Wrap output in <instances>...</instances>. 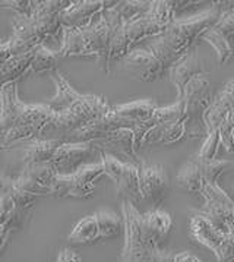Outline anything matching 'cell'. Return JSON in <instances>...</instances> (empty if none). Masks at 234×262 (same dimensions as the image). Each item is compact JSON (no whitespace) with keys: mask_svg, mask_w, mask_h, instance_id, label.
<instances>
[{"mask_svg":"<svg viewBox=\"0 0 234 262\" xmlns=\"http://www.w3.org/2000/svg\"><path fill=\"white\" fill-rule=\"evenodd\" d=\"M176 6L174 2H152L151 9L136 21L123 25V31L128 40L130 52L145 40H152L161 35L176 21Z\"/></svg>","mask_w":234,"mask_h":262,"instance_id":"6","label":"cell"},{"mask_svg":"<svg viewBox=\"0 0 234 262\" xmlns=\"http://www.w3.org/2000/svg\"><path fill=\"white\" fill-rule=\"evenodd\" d=\"M116 69L138 82H152L160 79L164 72H167L155 54L149 52L147 47L135 49L129 53L123 60L119 62Z\"/></svg>","mask_w":234,"mask_h":262,"instance_id":"11","label":"cell"},{"mask_svg":"<svg viewBox=\"0 0 234 262\" xmlns=\"http://www.w3.org/2000/svg\"><path fill=\"white\" fill-rule=\"evenodd\" d=\"M71 3L69 0L37 2L31 15H13V34L8 40L12 56L31 52L40 46H45L47 40L57 38L59 32L63 31L62 13Z\"/></svg>","mask_w":234,"mask_h":262,"instance_id":"1","label":"cell"},{"mask_svg":"<svg viewBox=\"0 0 234 262\" xmlns=\"http://www.w3.org/2000/svg\"><path fill=\"white\" fill-rule=\"evenodd\" d=\"M181 101H184V104H186V122L188 123L193 119H199V117L203 122V116L208 112V108L211 107L214 101L211 82L205 76H199V78L191 81L184 90Z\"/></svg>","mask_w":234,"mask_h":262,"instance_id":"13","label":"cell"},{"mask_svg":"<svg viewBox=\"0 0 234 262\" xmlns=\"http://www.w3.org/2000/svg\"><path fill=\"white\" fill-rule=\"evenodd\" d=\"M195 157H196V154H195ZM198 161L201 163V167H202L206 183H217V180L223 173L234 167V163L227 161V160H215V161H209V163H203L198 158Z\"/></svg>","mask_w":234,"mask_h":262,"instance_id":"31","label":"cell"},{"mask_svg":"<svg viewBox=\"0 0 234 262\" xmlns=\"http://www.w3.org/2000/svg\"><path fill=\"white\" fill-rule=\"evenodd\" d=\"M221 147V139H220V132L214 130L206 134V139L203 142L201 151L196 154V157L199 158L203 163H209V161H215L218 160V149Z\"/></svg>","mask_w":234,"mask_h":262,"instance_id":"32","label":"cell"},{"mask_svg":"<svg viewBox=\"0 0 234 262\" xmlns=\"http://www.w3.org/2000/svg\"><path fill=\"white\" fill-rule=\"evenodd\" d=\"M122 212L125 221V245L122 252V259L123 262H147L152 252L157 249L149 248L145 243L141 226L142 214L130 201L123 202Z\"/></svg>","mask_w":234,"mask_h":262,"instance_id":"8","label":"cell"},{"mask_svg":"<svg viewBox=\"0 0 234 262\" xmlns=\"http://www.w3.org/2000/svg\"><path fill=\"white\" fill-rule=\"evenodd\" d=\"M126 25L122 13L114 6L107 8L98 18L85 28H63V46L59 50L62 57H96L104 62L108 53L111 34L117 27Z\"/></svg>","mask_w":234,"mask_h":262,"instance_id":"3","label":"cell"},{"mask_svg":"<svg viewBox=\"0 0 234 262\" xmlns=\"http://www.w3.org/2000/svg\"><path fill=\"white\" fill-rule=\"evenodd\" d=\"M108 2L103 0H84V2H72L67 9L62 13L63 28L67 30H79L85 28L94 22V16L101 15L106 11Z\"/></svg>","mask_w":234,"mask_h":262,"instance_id":"15","label":"cell"},{"mask_svg":"<svg viewBox=\"0 0 234 262\" xmlns=\"http://www.w3.org/2000/svg\"><path fill=\"white\" fill-rule=\"evenodd\" d=\"M215 258L218 262H234V233H228L225 236L221 251Z\"/></svg>","mask_w":234,"mask_h":262,"instance_id":"36","label":"cell"},{"mask_svg":"<svg viewBox=\"0 0 234 262\" xmlns=\"http://www.w3.org/2000/svg\"><path fill=\"white\" fill-rule=\"evenodd\" d=\"M169 176L158 164H142L141 167V196L152 205H160L169 192Z\"/></svg>","mask_w":234,"mask_h":262,"instance_id":"14","label":"cell"},{"mask_svg":"<svg viewBox=\"0 0 234 262\" xmlns=\"http://www.w3.org/2000/svg\"><path fill=\"white\" fill-rule=\"evenodd\" d=\"M220 132V139H221V145H223L228 152H234V129L231 125L228 123V120L225 119L223 122V125L220 126L218 129Z\"/></svg>","mask_w":234,"mask_h":262,"instance_id":"35","label":"cell"},{"mask_svg":"<svg viewBox=\"0 0 234 262\" xmlns=\"http://www.w3.org/2000/svg\"><path fill=\"white\" fill-rule=\"evenodd\" d=\"M59 139H35L24 152V164H47L52 163L54 154L62 147Z\"/></svg>","mask_w":234,"mask_h":262,"instance_id":"24","label":"cell"},{"mask_svg":"<svg viewBox=\"0 0 234 262\" xmlns=\"http://www.w3.org/2000/svg\"><path fill=\"white\" fill-rule=\"evenodd\" d=\"M169 74H170L171 84L174 85V88L177 91V101H179L183 98L188 84L199 76H203L206 74V71H205V64L201 60V57L193 49L171 68Z\"/></svg>","mask_w":234,"mask_h":262,"instance_id":"16","label":"cell"},{"mask_svg":"<svg viewBox=\"0 0 234 262\" xmlns=\"http://www.w3.org/2000/svg\"><path fill=\"white\" fill-rule=\"evenodd\" d=\"M104 174L106 173L101 161L96 164H86L74 174H59L52 186V196L79 200L91 198L96 193L97 182Z\"/></svg>","mask_w":234,"mask_h":262,"instance_id":"7","label":"cell"},{"mask_svg":"<svg viewBox=\"0 0 234 262\" xmlns=\"http://www.w3.org/2000/svg\"><path fill=\"white\" fill-rule=\"evenodd\" d=\"M220 16L221 9L215 5L209 11L195 15L189 19H176L161 35L152 38L147 49L155 54L166 71H170L176 63L193 50V46L201 40L205 32L215 27Z\"/></svg>","mask_w":234,"mask_h":262,"instance_id":"2","label":"cell"},{"mask_svg":"<svg viewBox=\"0 0 234 262\" xmlns=\"http://www.w3.org/2000/svg\"><path fill=\"white\" fill-rule=\"evenodd\" d=\"M2 113L0 123L2 132H6L13 127L24 126H41L45 129L54 117V112L49 104H25L18 97V84L2 85Z\"/></svg>","mask_w":234,"mask_h":262,"instance_id":"5","label":"cell"},{"mask_svg":"<svg viewBox=\"0 0 234 262\" xmlns=\"http://www.w3.org/2000/svg\"><path fill=\"white\" fill-rule=\"evenodd\" d=\"M174 259H176V255L162 251V249H157L152 252V255L149 256L147 262H174Z\"/></svg>","mask_w":234,"mask_h":262,"instance_id":"37","label":"cell"},{"mask_svg":"<svg viewBox=\"0 0 234 262\" xmlns=\"http://www.w3.org/2000/svg\"><path fill=\"white\" fill-rule=\"evenodd\" d=\"M189 233L193 241L209 249L215 256L221 251V246L227 236L225 233L218 230L202 212H192Z\"/></svg>","mask_w":234,"mask_h":262,"instance_id":"18","label":"cell"},{"mask_svg":"<svg viewBox=\"0 0 234 262\" xmlns=\"http://www.w3.org/2000/svg\"><path fill=\"white\" fill-rule=\"evenodd\" d=\"M177 185L192 195L202 193L203 186L206 185V180L203 176L201 163L195 156L189 160V163H186L181 167L180 173L177 174Z\"/></svg>","mask_w":234,"mask_h":262,"instance_id":"23","label":"cell"},{"mask_svg":"<svg viewBox=\"0 0 234 262\" xmlns=\"http://www.w3.org/2000/svg\"><path fill=\"white\" fill-rule=\"evenodd\" d=\"M174 262H201L195 255L192 253H188V252H181V253H177L176 255V259Z\"/></svg>","mask_w":234,"mask_h":262,"instance_id":"39","label":"cell"},{"mask_svg":"<svg viewBox=\"0 0 234 262\" xmlns=\"http://www.w3.org/2000/svg\"><path fill=\"white\" fill-rule=\"evenodd\" d=\"M188 123L186 122H170L154 126L142 141V147L148 145H174L181 142L188 137Z\"/></svg>","mask_w":234,"mask_h":262,"instance_id":"21","label":"cell"},{"mask_svg":"<svg viewBox=\"0 0 234 262\" xmlns=\"http://www.w3.org/2000/svg\"><path fill=\"white\" fill-rule=\"evenodd\" d=\"M101 164L106 176L116 183L117 193L125 196L126 201L139 202L141 196V168L132 163L120 161L110 154H101Z\"/></svg>","mask_w":234,"mask_h":262,"instance_id":"9","label":"cell"},{"mask_svg":"<svg viewBox=\"0 0 234 262\" xmlns=\"http://www.w3.org/2000/svg\"><path fill=\"white\" fill-rule=\"evenodd\" d=\"M37 2L32 0H12V2H2V9H11L15 12V15H31L35 9Z\"/></svg>","mask_w":234,"mask_h":262,"instance_id":"33","label":"cell"},{"mask_svg":"<svg viewBox=\"0 0 234 262\" xmlns=\"http://www.w3.org/2000/svg\"><path fill=\"white\" fill-rule=\"evenodd\" d=\"M67 239L72 245H76V246H91L101 241L96 214L86 215L82 220L78 221Z\"/></svg>","mask_w":234,"mask_h":262,"instance_id":"25","label":"cell"},{"mask_svg":"<svg viewBox=\"0 0 234 262\" xmlns=\"http://www.w3.org/2000/svg\"><path fill=\"white\" fill-rule=\"evenodd\" d=\"M111 110L103 97L81 95L74 104L60 113H54L53 120L45 126L40 139H59L66 142L69 138L94 123Z\"/></svg>","mask_w":234,"mask_h":262,"instance_id":"4","label":"cell"},{"mask_svg":"<svg viewBox=\"0 0 234 262\" xmlns=\"http://www.w3.org/2000/svg\"><path fill=\"white\" fill-rule=\"evenodd\" d=\"M231 112H234V79L225 85L223 93L214 98L213 104L203 116V126L206 134L218 130Z\"/></svg>","mask_w":234,"mask_h":262,"instance_id":"20","label":"cell"},{"mask_svg":"<svg viewBox=\"0 0 234 262\" xmlns=\"http://www.w3.org/2000/svg\"><path fill=\"white\" fill-rule=\"evenodd\" d=\"M215 28L228 38L230 35H234V11L233 9H225L221 11V16L218 22L215 24Z\"/></svg>","mask_w":234,"mask_h":262,"instance_id":"34","label":"cell"},{"mask_svg":"<svg viewBox=\"0 0 234 262\" xmlns=\"http://www.w3.org/2000/svg\"><path fill=\"white\" fill-rule=\"evenodd\" d=\"M158 107L154 101L151 100H138V101H132L128 104H120L116 107H111V110L116 113L119 117L126 119L130 123L136 127L141 123L148 122L149 119L154 116L155 110Z\"/></svg>","mask_w":234,"mask_h":262,"instance_id":"22","label":"cell"},{"mask_svg":"<svg viewBox=\"0 0 234 262\" xmlns=\"http://www.w3.org/2000/svg\"><path fill=\"white\" fill-rule=\"evenodd\" d=\"M19 174L31 179L34 182H37L40 186L50 189V190H52L54 180L59 176L53 163H47V164H24L22 171Z\"/></svg>","mask_w":234,"mask_h":262,"instance_id":"29","label":"cell"},{"mask_svg":"<svg viewBox=\"0 0 234 262\" xmlns=\"http://www.w3.org/2000/svg\"><path fill=\"white\" fill-rule=\"evenodd\" d=\"M37 49H34L31 52L22 53V54H16L2 64V85L16 82L19 78L30 74L32 59Z\"/></svg>","mask_w":234,"mask_h":262,"instance_id":"26","label":"cell"},{"mask_svg":"<svg viewBox=\"0 0 234 262\" xmlns=\"http://www.w3.org/2000/svg\"><path fill=\"white\" fill-rule=\"evenodd\" d=\"M205 200L202 214L225 234L231 233L234 223V201L217 183H206L202 193Z\"/></svg>","mask_w":234,"mask_h":262,"instance_id":"10","label":"cell"},{"mask_svg":"<svg viewBox=\"0 0 234 262\" xmlns=\"http://www.w3.org/2000/svg\"><path fill=\"white\" fill-rule=\"evenodd\" d=\"M100 152V149L92 141L88 142H63L62 147L54 154L52 163L59 174H74L85 163ZM101 154V152H100Z\"/></svg>","mask_w":234,"mask_h":262,"instance_id":"12","label":"cell"},{"mask_svg":"<svg viewBox=\"0 0 234 262\" xmlns=\"http://www.w3.org/2000/svg\"><path fill=\"white\" fill-rule=\"evenodd\" d=\"M142 233L145 243L152 249H161V245L167 241L173 227L170 214L162 210L148 211L141 219Z\"/></svg>","mask_w":234,"mask_h":262,"instance_id":"17","label":"cell"},{"mask_svg":"<svg viewBox=\"0 0 234 262\" xmlns=\"http://www.w3.org/2000/svg\"><path fill=\"white\" fill-rule=\"evenodd\" d=\"M96 219L97 221H98L101 241H107V239L117 237L122 231H125V221H123V217H119L114 211H97Z\"/></svg>","mask_w":234,"mask_h":262,"instance_id":"28","label":"cell"},{"mask_svg":"<svg viewBox=\"0 0 234 262\" xmlns=\"http://www.w3.org/2000/svg\"><path fill=\"white\" fill-rule=\"evenodd\" d=\"M92 142L96 144L101 154L114 156L117 152V154H123L126 157L133 158L135 161L144 164V161L139 158L138 149H136V145H135L133 129H120V130L108 134L106 137L94 139Z\"/></svg>","mask_w":234,"mask_h":262,"instance_id":"19","label":"cell"},{"mask_svg":"<svg viewBox=\"0 0 234 262\" xmlns=\"http://www.w3.org/2000/svg\"><path fill=\"white\" fill-rule=\"evenodd\" d=\"M231 233H234V223H233V230H231Z\"/></svg>","mask_w":234,"mask_h":262,"instance_id":"40","label":"cell"},{"mask_svg":"<svg viewBox=\"0 0 234 262\" xmlns=\"http://www.w3.org/2000/svg\"><path fill=\"white\" fill-rule=\"evenodd\" d=\"M201 40L208 42L214 50H215L217 60H218V63H220L221 66L227 64V63L231 60V57H233L234 54L233 46L230 44L228 38L224 35L223 32L218 31L215 27L205 32L202 37H201Z\"/></svg>","mask_w":234,"mask_h":262,"instance_id":"27","label":"cell"},{"mask_svg":"<svg viewBox=\"0 0 234 262\" xmlns=\"http://www.w3.org/2000/svg\"><path fill=\"white\" fill-rule=\"evenodd\" d=\"M60 59H62L60 52H53V50L47 49L45 46H40L34 54L30 74L40 75L44 74V72H49V71L56 72V68H57Z\"/></svg>","mask_w":234,"mask_h":262,"instance_id":"30","label":"cell"},{"mask_svg":"<svg viewBox=\"0 0 234 262\" xmlns=\"http://www.w3.org/2000/svg\"><path fill=\"white\" fill-rule=\"evenodd\" d=\"M57 262H81V258L71 249H63L59 253Z\"/></svg>","mask_w":234,"mask_h":262,"instance_id":"38","label":"cell"}]
</instances>
